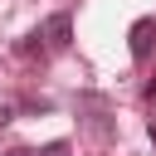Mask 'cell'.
I'll list each match as a JSON object with an SVG mask.
<instances>
[{"label":"cell","instance_id":"1","mask_svg":"<svg viewBox=\"0 0 156 156\" xmlns=\"http://www.w3.org/2000/svg\"><path fill=\"white\" fill-rule=\"evenodd\" d=\"M39 34H44V49H68V39H73V20H68V10H58V15H49L44 24H39Z\"/></svg>","mask_w":156,"mask_h":156},{"label":"cell","instance_id":"2","mask_svg":"<svg viewBox=\"0 0 156 156\" xmlns=\"http://www.w3.org/2000/svg\"><path fill=\"white\" fill-rule=\"evenodd\" d=\"M127 39H132V58H136V63H146V58H151V44H156V15H141V20L132 24V34H127Z\"/></svg>","mask_w":156,"mask_h":156},{"label":"cell","instance_id":"3","mask_svg":"<svg viewBox=\"0 0 156 156\" xmlns=\"http://www.w3.org/2000/svg\"><path fill=\"white\" fill-rule=\"evenodd\" d=\"M20 54H44V34L34 29V34H24V44H20Z\"/></svg>","mask_w":156,"mask_h":156},{"label":"cell","instance_id":"4","mask_svg":"<svg viewBox=\"0 0 156 156\" xmlns=\"http://www.w3.org/2000/svg\"><path fill=\"white\" fill-rule=\"evenodd\" d=\"M39 156H68V141H49V146H44Z\"/></svg>","mask_w":156,"mask_h":156},{"label":"cell","instance_id":"5","mask_svg":"<svg viewBox=\"0 0 156 156\" xmlns=\"http://www.w3.org/2000/svg\"><path fill=\"white\" fill-rule=\"evenodd\" d=\"M0 156H39V151H29V146H10V151H0Z\"/></svg>","mask_w":156,"mask_h":156}]
</instances>
